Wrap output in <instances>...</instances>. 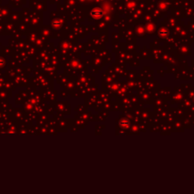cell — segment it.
Segmentation results:
<instances>
[{
  "instance_id": "cell-1",
  "label": "cell",
  "mask_w": 194,
  "mask_h": 194,
  "mask_svg": "<svg viewBox=\"0 0 194 194\" xmlns=\"http://www.w3.org/2000/svg\"><path fill=\"white\" fill-rule=\"evenodd\" d=\"M91 15L95 18H101L102 16L103 15V11L102 9H94L91 11Z\"/></svg>"
}]
</instances>
